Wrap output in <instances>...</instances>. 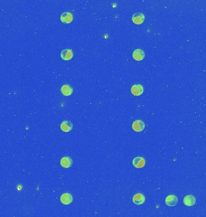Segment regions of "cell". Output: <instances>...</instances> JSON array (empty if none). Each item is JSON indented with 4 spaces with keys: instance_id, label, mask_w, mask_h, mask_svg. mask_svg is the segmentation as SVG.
<instances>
[{
    "instance_id": "cell-5",
    "label": "cell",
    "mask_w": 206,
    "mask_h": 217,
    "mask_svg": "<svg viewBox=\"0 0 206 217\" xmlns=\"http://www.w3.org/2000/svg\"><path fill=\"white\" fill-rule=\"evenodd\" d=\"M131 91L135 96H139L143 92V87L141 85H134L131 87Z\"/></svg>"
},
{
    "instance_id": "cell-14",
    "label": "cell",
    "mask_w": 206,
    "mask_h": 217,
    "mask_svg": "<svg viewBox=\"0 0 206 217\" xmlns=\"http://www.w3.org/2000/svg\"><path fill=\"white\" fill-rule=\"evenodd\" d=\"M61 91L65 96H69L73 92V88L69 85H65L62 87Z\"/></svg>"
},
{
    "instance_id": "cell-8",
    "label": "cell",
    "mask_w": 206,
    "mask_h": 217,
    "mask_svg": "<svg viewBox=\"0 0 206 217\" xmlns=\"http://www.w3.org/2000/svg\"><path fill=\"white\" fill-rule=\"evenodd\" d=\"M145 160L142 157H136L133 160V165L137 168H141L145 166Z\"/></svg>"
},
{
    "instance_id": "cell-1",
    "label": "cell",
    "mask_w": 206,
    "mask_h": 217,
    "mask_svg": "<svg viewBox=\"0 0 206 217\" xmlns=\"http://www.w3.org/2000/svg\"><path fill=\"white\" fill-rule=\"evenodd\" d=\"M144 20H145L144 14L142 13H140V12H137V13L135 14L132 16L133 22L137 25L142 24Z\"/></svg>"
},
{
    "instance_id": "cell-12",
    "label": "cell",
    "mask_w": 206,
    "mask_h": 217,
    "mask_svg": "<svg viewBox=\"0 0 206 217\" xmlns=\"http://www.w3.org/2000/svg\"><path fill=\"white\" fill-rule=\"evenodd\" d=\"M73 57V53L71 50L65 49L61 53V58L64 60H69Z\"/></svg>"
},
{
    "instance_id": "cell-7",
    "label": "cell",
    "mask_w": 206,
    "mask_h": 217,
    "mask_svg": "<svg viewBox=\"0 0 206 217\" xmlns=\"http://www.w3.org/2000/svg\"><path fill=\"white\" fill-rule=\"evenodd\" d=\"M72 123L69 120L63 121L60 124V129L64 132H69L72 129Z\"/></svg>"
},
{
    "instance_id": "cell-3",
    "label": "cell",
    "mask_w": 206,
    "mask_h": 217,
    "mask_svg": "<svg viewBox=\"0 0 206 217\" xmlns=\"http://www.w3.org/2000/svg\"><path fill=\"white\" fill-rule=\"evenodd\" d=\"M72 196L69 193H65L62 194L60 197V202L65 205H69L72 202Z\"/></svg>"
},
{
    "instance_id": "cell-10",
    "label": "cell",
    "mask_w": 206,
    "mask_h": 217,
    "mask_svg": "<svg viewBox=\"0 0 206 217\" xmlns=\"http://www.w3.org/2000/svg\"><path fill=\"white\" fill-rule=\"evenodd\" d=\"M60 19L64 24H69L73 19V16L69 12H64L60 16Z\"/></svg>"
},
{
    "instance_id": "cell-4",
    "label": "cell",
    "mask_w": 206,
    "mask_h": 217,
    "mask_svg": "<svg viewBox=\"0 0 206 217\" xmlns=\"http://www.w3.org/2000/svg\"><path fill=\"white\" fill-rule=\"evenodd\" d=\"M165 203L168 206H174L178 203V199L174 195H170L166 198Z\"/></svg>"
},
{
    "instance_id": "cell-9",
    "label": "cell",
    "mask_w": 206,
    "mask_h": 217,
    "mask_svg": "<svg viewBox=\"0 0 206 217\" xmlns=\"http://www.w3.org/2000/svg\"><path fill=\"white\" fill-rule=\"evenodd\" d=\"M145 202V197L142 194H137L133 198V202L136 205H141Z\"/></svg>"
},
{
    "instance_id": "cell-6",
    "label": "cell",
    "mask_w": 206,
    "mask_h": 217,
    "mask_svg": "<svg viewBox=\"0 0 206 217\" xmlns=\"http://www.w3.org/2000/svg\"><path fill=\"white\" fill-rule=\"evenodd\" d=\"M145 52L141 49H136L133 53V58L137 61H140L145 58Z\"/></svg>"
},
{
    "instance_id": "cell-13",
    "label": "cell",
    "mask_w": 206,
    "mask_h": 217,
    "mask_svg": "<svg viewBox=\"0 0 206 217\" xmlns=\"http://www.w3.org/2000/svg\"><path fill=\"white\" fill-rule=\"evenodd\" d=\"M60 165L65 168H69L72 165V160L70 157H63L60 160Z\"/></svg>"
},
{
    "instance_id": "cell-2",
    "label": "cell",
    "mask_w": 206,
    "mask_h": 217,
    "mask_svg": "<svg viewBox=\"0 0 206 217\" xmlns=\"http://www.w3.org/2000/svg\"><path fill=\"white\" fill-rule=\"evenodd\" d=\"M145 128V123L142 120H136L132 124V129L136 132H140Z\"/></svg>"
},
{
    "instance_id": "cell-11",
    "label": "cell",
    "mask_w": 206,
    "mask_h": 217,
    "mask_svg": "<svg viewBox=\"0 0 206 217\" xmlns=\"http://www.w3.org/2000/svg\"><path fill=\"white\" fill-rule=\"evenodd\" d=\"M196 203V199L192 195H186L183 199V203L187 206H192Z\"/></svg>"
}]
</instances>
